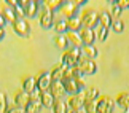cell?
I'll use <instances>...</instances> for the list:
<instances>
[{"instance_id":"obj_1","label":"cell","mask_w":129,"mask_h":113,"mask_svg":"<svg viewBox=\"0 0 129 113\" xmlns=\"http://www.w3.org/2000/svg\"><path fill=\"white\" fill-rule=\"evenodd\" d=\"M11 26H13L14 33H18L19 37H24V38H29V37H30L32 29H30V24L26 21V18H16L11 22Z\"/></svg>"},{"instance_id":"obj_2","label":"cell","mask_w":129,"mask_h":113,"mask_svg":"<svg viewBox=\"0 0 129 113\" xmlns=\"http://www.w3.org/2000/svg\"><path fill=\"white\" fill-rule=\"evenodd\" d=\"M115 105V100L110 96H99L96 100V113H113Z\"/></svg>"},{"instance_id":"obj_3","label":"cell","mask_w":129,"mask_h":113,"mask_svg":"<svg viewBox=\"0 0 129 113\" xmlns=\"http://www.w3.org/2000/svg\"><path fill=\"white\" fill-rule=\"evenodd\" d=\"M81 13V22H83V27H88V29H94L99 24V13H96L92 8H86L83 10Z\"/></svg>"},{"instance_id":"obj_4","label":"cell","mask_w":129,"mask_h":113,"mask_svg":"<svg viewBox=\"0 0 129 113\" xmlns=\"http://www.w3.org/2000/svg\"><path fill=\"white\" fill-rule=\"evenodd\" d=\"M51 75H49V72L46 70H42L38 72V75L35 77V85H37V89L40 92H45V91H49V88H51Z\"/></svg>"},{"instance_id":"obj_5","label":"cell","mask_w":129,"mask_h":113,"mask_svg":"<svg viewBox=\"0 0 129 113\" xmlns=\"http://www.w3.org/2000/svg\"><path fill=\"white\" fill-rule=\"evenodd\" d=\"M38 19H40V26H42V29H51L53 27V24H54V14H53V11H49V10L45 7L40 8V14H38Z\"/></svg>"},{"instance_id":"obj_6","label":"cell","mask_w":129,"mask_h":113,"mask_svg":"<svg viewBox=\"0 0 129 113\" xmlns=\"http://www.w3.org/2000/svg\"><path fill=\"white\" fill-rule=\"evenodd\" d=\"M85 3V2H62L61 5V13L66 14L67 19L72 18L73 14H77L78 11H80V7Z\"/></svg>"},{"instance_id":"obj_7","label":"cell","mask_w":129,"mask_h":113,"mask_svg":"<svg viewBox=\"0 0 129 113\" xmlns=\"http://www.w3.org/2000/svg\"><path fill=\"white\" fill-rule=\"evenodd\" d=\"M83 104H85V92H80V94H75V96H69V99H67L69 110H81Z\"/></svg>"},{"instance_id":"obj_8","label":"cell","mask_w":129,"mask_h":113,"mask_svg":"<svg viewBox=\"0 0 129 113\" xmlns=\"http://www.w3.org/2000/svg\"><path fill=\"white\" fill-rule=\"evenodd\" d=\"M22 5H24V11H26V16L27 18H35L38 16V10H40V5L35 0H22Z\"/></svg>"},{"instance_id":"obj_9","label":"cell","mask_w":129,"mask_h":113,"mask_svg":"<svg viewBox=\"0 0 129 113\" xmlns=\"http://www.w3.org/2000/svg\"><path fill=\"white\" fill-rule=\"evenodd\" d=\"M83 27V22H81V13L78 11L77 14H73L72 18L67 19V29L69 32H80Z\"/></svg>"},{"instance_id":"obj_10","label":"cell","mask_w":129,"mask_h":113,"mask_svg":"<svg viewBox=\"0 0 129 113\" xmlns=\"http://www.w3.org/2000/svg\"><path fill=\"white\" fill-rule=\"evenodd\" d=\"M81 37V42L83 45H94V40L97 38L96 32H94V29H88V27H81V30L78 32Z\"/></svg>"},{"instance_id":"obj_11","label":"cell","mask_w":129,"mask_h":113,"mask_svg":"<svg viewBox=\"0 0 129 113\" xmlns=\"http://www.w3.org/2000/svg\"><path fill=\"white\" fill-rule=\"evenodd\" d=\"M29 100H30V94H27V92L22 91V89L16 91V94H14V105H16V107L24 108V107L27 105Z\"/></svg>"},{"instance_id":"obj_12","label":"cell","mask_w":129,"mask_h":113,"mask_svg":"<svg viewBox=\"0 0 129 113\" xmlns=\"http://www.w3.org/2000/svg\"><path fill=\"white\" fill-rule=\"evenodd\" d=\"M42 102H40V97H32L30 96V100L27 102V105L24 107V111L26 113H38L42 108Z\"/></svg>"},{"instance_id":"obj_13","label":"cell","mask_w":129,"mask_h":113,"mask_svg":"<svg viewBox=\"0 0 129 113\" xmlns=\"http://www.w3.org/2000/svg\"><path fill=\"white\" fill-rule=\"evenodd\" d=\"M49 91L53 92L54 99H62V97L67 94V92H66V88H64V85H62V81H53Z\"/></svg>"},{"instance_id":"obj_14","label":"cell","mask_w":129,"mask_h":113,"mask_svg":"<svg viewBox=\"0 0 129 113\" xmlns=\"http://www.w3.org/2000/svg\"><path fill=\"white\" fill-rule=\"evenodd\" d=\"M21 89L26 91L27 94H32L34 91L37 89V85H35V78L34 77H24L22 78V83H21Z\"/></svg>"},{"instance_id":"obj_15","label":"cell","mask_w":129,"mask_h":113,"mask_svg":"<svg viewBox=\"0 0 129 113\" xmlns=\"http://www.w3.org/2000/svg\"><path fill=\"white\" fill-rule=\"evenodd\" d=\"M61 65L64 68H75L77 67V59H73V56L69 53V50L64 51L62 59H61Z\"/></svg>"},{"instance_id":"obj_16","label":"cell","mask_w":129,"mask_h":113,"mask_svg":"<svg viewBox=\"0 0 129 113\" xmlns=\"http://www.w3.org/2000/svg\"><path fill=\"white\" fill-rule=\"evenodd\" d=\"M115 104L120 105L124 111H127L129 110V92H126V91L120 92V94L116 96V99H115Z\"/></svg>"},{"instance_id":"obj_17","label":"cell","mask_w":129,"mask_h":113,"mask_svg":"<svg viewBox=\"0 0 129 113\" xmlns=\"http://www.w3.org/2000/svg\"><path fill=\"white\" fill-rule=\"evenodd\" d=\"M112 21H113V18H112L110 11H107V10H102V11L99 13V26L108 29V27H112Z\"/></svg>"},{"instance_id":"obj_18","label":"cell","mask_w":129,"mask_h":113,"mask_svg":"<svg viewBox=\"0 0 129 113\" xmlns=\"http://www.w3.org/2000/svg\"><path fill=\"white\" fill-rule=\"evenodd\" d=\"M54 100H56V99H54V96H53L51 91H45V92H42L40 102H42V105L45 107V108H53Z\"/></svg>"},{"instance_id":"obj_19","label":"cell","mask_w":129,"mask_h":113,"mask_svg":"<svg viewBox=\"0 0 129 113\" xmlns=\"http://www.w3.org/2000/svg\"><path fill=\"white\" fill-rule=\"evenodd\" d=\"M53 29L56 30V35H66V33L69 32V29H67V19H57V21H54Z\"/></svg>"},{"instance_id":"obj_20","label":"cell","mask_w":129,"mask_h":113,"mask_svg":"<svg viewBox=\"0 0 129 113\" xmlns=\"http://www.w3.org/2000/svg\"><path fill=\"white\" fill-rule=\"evenodd\" d=\"M66 35H67L69 45H72V46H78V48H81V46H83L81 37H80V33H78V32H67Z\"/></svg>"},{"instance_id":"obj_21","label":"cell","mask_w":129,"mask_h":113,"mask_svg":"<svg viewBox=\"0 0 129 113\" xmlns=\"http://www.w3.org/2000/svg\"><path fill=\"white\" fill-rule=\"evenodd\" d=\"M80 70L83 72V75H94V73L97 72V64H96V61H91V59H88L86 64L80 68Z\"/></svg>"},{"instance_id":"obj_22","label":"cell","mask_w":129,"mask_h":113,"mask_svg":"<svg viewBox=\"0 0 129 113\" xmlns=\"http://www.w3.org/2000/svg\"><path fill=\"white\" fill-rule=\"evenodd\" d=\"M81 51H83V54H85L88 59H91V61H94V59L97 57V54H99L97 48L94 46V45H83L81 46Z\"/></svg>"},{"instance_id":"obj_23","label":"cell","mask_w":129,"mask_h":113,"mask_svg":"<svg viewBox=\"0 0 129 113\" xmlns=\"http://www.w3.org/2000/svg\"><path fill=\"white\" fill-rule=\"evenodd\" d=\"M49 75H51V81H61L62 75H64V67L61 65V64H56V65L51 68Z\"/></svg>"},{"instance_id":"obj_24","label":"cell","mask_w":129,"mask_h":113,"mask_svg":"<svg viewBox=\"0 0 129 113\" xmlns=\"http://www.w3.org/2000/svg\"><path fill=\"white\" fill-rule=\"evenodd\" d=\"M8 5H11V8L14 10V14H16L18 18H26V11H24L22 0H21V2H14V0H10Z\"/></svg>"},{"instance_id":"obj_25","label":"cell","mask_w":129,"mask_h":113,"mask_svg":"<svg viewBox=\"0 0 129 113\" xmlns=\"http://www.w3.org/2000/svg\"><path fill=\"white\" fill-rule=\"evenodd\" d=\"M99 89L97 88H94V86H91V88H86L85 89V100H89V102H96L97 99H99Z\"/></svg>"},{"instance_id":"obj_26","label":"cell","mask_w":129,"mask_h":113,"mask_svg":"<svg viewBox=\"0 0 129 113\" xmlns=\"http://www.w3.org/2000/svg\"><path fill=\"white\" fill-rule=\"evenodd\" d=\"M53 113H67L69 111V107H67V102H64L62 99H56L53 104Z\"/></svg>"},{"instance_id":"obj_27","label":"cell","mask_w":129,"mask_h":113,"mask_svg":"<svg viewBox=\"0 0 129 113\" xmlns=\"http://www.w3.org/2000/svg\"><path fill=\"white\" fill-rule=\"evenodd\" d=\"M2 14H3V18L7 19V21H10V22H13L14 19H16L18 16L14 14V10L11 8V5H3V11H2Z\"/></svg>"},{"instance_id":"obj_28","label":"cell","mask_w":129,"mask_h":113,"mask_svg":"<svg viewBox=\"0 0 129 113\" xmlns=\"http://www.w3.org/2000/svg\"><path fill=\"white\" fill-rule=\"evenodd\" d=\"M54 45L59 50H67V46H69L67 35H54Z\"/></svg>"},{"instance_id":"obj_29","label":"cell","mask_w":129,"mask_h":113,"mask_svg":"<svg viewBox=\"0 0 129 113\" xmlns=\"http://www.w3.org/2000/svg\"><path fill=\"white\" fill-rule=\"evenodd\" d=\"M61 5H62V2L61 0H48L46 3H45V7H46L49 11H57V10H61Z\"/></svg>"},{"instance_id":"obj_30","label":"cell","mask_w":129,"mask_h":113,"mask_svg":"<svg viewBox=\"0 0 129 113\" xmlns=\"http://www.w3.org/2000/svg\"><path fill=\"white\" fill-rule=\"evenodd\" d=\"M112 29H113V32H116V33H121L123 30H124V22H123V19H113L112 21Z\"/></svg>"},{"instance_id":"obj_31","label":"cell","mask_w":129,"mask_h":113,"mask_svg":"<svg viewBox=\"0 0 129 113\" xmlns=\"http://www.w3.org/2000/svg\"><path fill=\"white\" fill-rule=\"evenodd\" d=\"M123 13V10L120 8V5L116 2H112V7H110V14L113 19H120V14Z\"/></svg>"},{"instance_id":"obj_32","label":"cell","mask_w":129,"mask_h":113,"mask_svg":"<svg viewBox=\"0 0 129 113\" xmlns=\"http://www.w3.org/2000/svg\"><path fill=\"white\" fill-rule=\"evenodd\" d=\"M8 108V104H7V94L3 91H0V113H5Z\"/></svg>"},{"instance_id":"obj_33","label":"cell","mask_w":129,"mask_h":113,"mask_svg":"<svg viewBox=\"0 0 129 113\" xmlns=\"http://www.w3.org/2000/svg\"><path fill=\"white\" fill-rule=\"evenodd\" d=\"M83 110H85L86 113H96V102L85 100V104H83Z\"/></svg>"},{"instance_id":"obj_34","label":"cell","mask_w":129,"mask_h":113,"mask_svg":"<svg viewBox=\"0 0 129 113\" xmlns=\"http://www.w3.org/2000/svg\"><path fill=\"white\" fill-rule=\"evenodd\" d=\"M107 35H108V29L107 27H99V32H97V38L101 42H105L107 40Z\"/></svg>"},{"instance_id":"obj_35","label":"cell","mask_w":129,"mask_h":113,"mask_svg":"<svg viewBox=\"0 0 129 113\" xmlns=\"http://www.w3.org/2000/svg\"><path fill=\"white\" fill-rule=\"evenodd\" d=\"M69 53L73 56V59H77L78 61V57H80L83 53H81V48H78V46H72V48H69Z\"/></svg>"},{"instance_id":"obj_36","label":"cell","mask_w":129,"mask_h":113,"mask_svg":"<svg viewBox=\"0 0 129 113\" xmlns=\"http://www.w3.org/2000/svg\"><path fill=\"white\" fill-rule=\"evenodd\" d=\"M5 113H26V111H24V108H21V107L13 105V107H8Z\"/></svg>"},{"instance_id":"obj_37","label":"cell","mask_w":129,"mask_h":113,"mask_svg":"<svg viewBox=\"0 0 129 113\" xmlns=\"http://www.w3.org/2000/svg\"><path fill=\"white\" fill-rule=\"evenodd\" d=\"M116 3L120 5V8H121V10H126V8H129V0H118Z\"/></svg>"},{"instance_id":"obj_38","label":"cell","mask_w":129,"mask_h":113,"mask_svg":"<svg viewBox=\"0 0 129 113\" xmlns=\"http://www.w3.org/2000/svg\"><path fill=\"white\" fill-rule=\"evenodd\" d=\"M5 22H7V19H5V18H3V14L0 13V27H3V26H5Z\"/></svg>"},{"instance_id":"obj_39","label":"cell","mask_w":129,"mask_h":113,"mask_svg":"<svg viewBox=\"0 0 129 113\" xmlns=\"http://www.w3.org/2000/svg\"><path fill=\"white\" fill-rule=\"evenodd\" d=\"M3 38H5V29L0 27V40H3Z\"/></svg>"},{"instance_id":"obj_40","label":"cell","mask_w":129,"mask_h":113,"mask_svg":"<svg viewBox=\"0 0 129 113\" xmlns=\"http://www.w3.org/2000/svg\"><path fill=\"white\" fill-rule=\"evenodd\" d=\"M67 113H80V110H69Z\"/></svg>"},{"instance_id":"obj_41","label":"cell","mask_w":129,"mask_h":113,"mask_svg":"<svg viewBox=\"0 0 129 113\" xmlns=\"http://www.w3.org/2000/svg\"><path fill=\"white\" fill-rule=\"evenodd\" d=\"M123 113H127V111H123Z\"/></svg>"}]
</instances>
